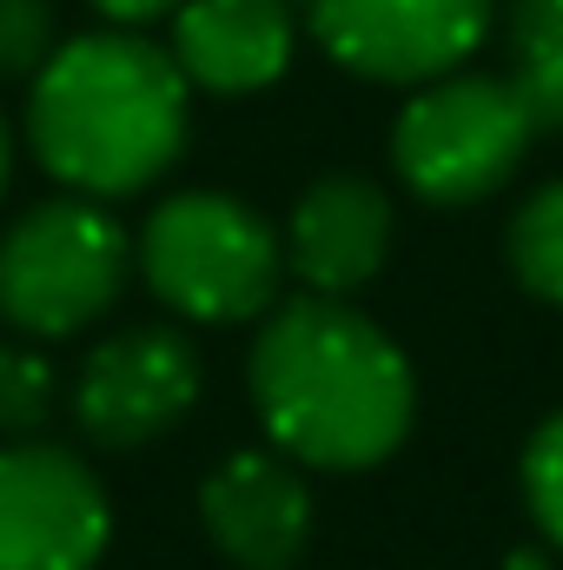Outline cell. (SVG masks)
<instances>
[{"instance_id": "9a60e30c", "label": "cell", "mask_w": 563, "mask_h": 570, "mask_svg": "<svg viewBox=\"0 0 563 570\" xmlns=\"http://www.w3.org/2000/svg\"><path fill=\"white\" fill-rule=\"evenodd\" d=\"M524 504H531L537 531L563 551V412H551L524 444Z\"/></svg>"}, {"instance_id": "7c38bea8", "label": "cell", "mask_w": 563, "mask_h": 570, "mask_svg": "<svg viewBox=\"0 0 563 570\" xmlns=\"http://www.w3.org/2000/svg\"><path fill=\"white\" fill-rule=\"evenodd\" d=\"M517 94L531 100L537 127H563V0H517L511 13Z\"/></svg>"}, {"instance_id": "30bf717a", "label": "cell", "mask_w": 563, "mask_h": 570, "mask_svg": "<svg viewBox=\"0 0 563 570\" xmlns=\"http://www.w3.org/2000/svg\"><path fill=\"white\" fill-rule=\"evenodd\" d=\"M392 226H398V213H392L385 186H372L358 173H325L298 193L279 233L285 273H298L318 298H352L385 273Z\"/></svg>"}, {"instance_id": "8fae6325", "label": "cell", "mask_w": 563, "mask_h": 570, "mask_svg": "<svg viewBox=\"0 0 563 570\" xmlns=\"http://www.w3.org/2000/svg\"><path fill=\"white\" fill-rule=\"evenodd\" d=\"M298 27L285 0H186L172 13V60L199 94H266L292 67Z\"/></svg>"}, {"instance_id": "7a4b0ae2", "label": "cell", "mask_w": 563, "mask_h": 570, "mask_svg": "<svg viewBox=\"0 0 563 570\" xmlns=\"http://www.w3.org/2000/svg\"><path fill=\"white\" fill-rule=\"evenodd\" d=\"M186 107L192 87L179 60L134 27H107L53 47V60L33 73L27 134L60 186L87 199H127L179 159Z\"/></svg>"}, {"instance_id": "277c9868", "label": "cell", "mask_w": 563, "mask_h": 570, "mask_svg": "<svg viewBox=\"0 0 563 570\" xmlns=\"http://www.w3.org/2000/svg\"><path fill=\"white\" fill-rule=\"evenodd\" d=\"M134 266V239L100 199H40L0 233V318L20 338H73L120 305Z\"/></svg>"}, {"instance_id": "3957f363", "label": "cell", "mask_w": 563, "mask_h": 570, "mask_svg": "<svg viewBox=\"0 0 563 570\" xmlns=\"http://www.w3.org/2000/svg\"><path fill=\"white\" fill-rule=\"evenodd\" d=\"M140 279L192 325H246L279 305L285 239L233 193H172L140 226Z\"/></svg>"}, {"instance_id": "6da1fadb", "label": "cell", "mask_w": 563, "mask_h": 570, "mask_svg": "<svg viewBox=\"0 0 563 570\" xmlns=\"http://www.w3.org/2000/svg\"><path fill=\"white\" fill-rule=\"evenodd\" d=\"M246 385L266 438L305 471L385 464L418 412V379L405 345L345 298L318 292L266 312Z\"/></svg>"}, {"instance_id": "52a82bcc", "label": "cell", "mask_w": 563, "mask_h": 570, "mask_svg": "<svg viewBox=\"0 0 563 570\" xmlns=\"http://www.w3.org/2000/svg\"><path fill=\"white\" fill-rule=\"evenodd\" d=\"M491 13L497 0H312V33L358 80L424 87L484 47Z\"/></svg>"}, {"instance_id": "9c48e42d", "label": "cell", "mask_w": 563, "mask_h": 570, "mask_svg": "<svg viewBox=\"0 0 563 570\" xmlns=\"http://www.w3.org/2000/svg\"><path fill=\"white\" fill-rule=\"evenodd\" d=\"M199 524L233 570H298L312 544V491L305 464L279 444L233 451L199 484Z\"/></svg>"}, {"instance_id": "8992f818", "label": "cell", "mask_w": 563, "mask_h": 570, "mask_svg": "<svg viewBox=\"0 0 563 570\" xmlns=\"http://www.w3.org/2000/svg\"><path fill=\"white\" fill-rule=\"evenodd\" d=\"M113 538L107 484L60 444L0 451V570H93Z\"/></svg>"}, {"instance_id": "d6986e66", "label": "cell", "mask_w": 563, "mask_h": 570, "mask_svg": "<svg viewBox=\"0 0 563 570\" xmlns=\"http://www.w3.org/2000/svg\"><path fill=\"white\" fill-rule=\"evenodd\" d=\"M504 570H551V564H544V558H531V551H517V558H511Z\"/></svg>"}, {"instance_id": "5b68a950", "label": "cell", "mask_w": 563, "mask_h": 570, "mask_svg": "<svg viewBox=\"0 0 563 570\" xmlns=\"http://www.w3.org/2000/svg\"><path fill=\"white\" fill-rule=\"evenodd\" d=\"M537 134L544 127L517 94V80L444 73L405 100L392 127V166L424 206H477L524 166Z\"/></svg>"}, {"instance_id": "5bb4252c", "label": "cell", "mask_w": 563, "mask_h": 570, "mask_svg": "<svg viewBox=\"0 0 563 570\" xmlns=\"http://www.w3.org/2000/svg\"><path fill=\"white\" fill-rule=\"evenodd\" d=\"M60 405V372L33 345H0V438H40Z\"/></svg>"}, {"instance_id": "e0dca14e", "label": "cell", "mask_w": 563, "mask_h": 570, "mask_svg": "<svg viewBox=\"0 0 563 570\" xmlns=\"http://www.w3.org/2000/svg\"><path fill=\"white\" fill-rule=\"evenodd\" d=\"M113 27H146V20H172L186 0H93Z\"/></svg>"}, {"instance_id": "ac0fdd59", "label": "cell", "mask_w": 563, "mask_h": 570, "mask_svg": "<svg viewBox=\"0 0 563 570\" xmlns=\"http://www.w3.org/2000/svg\"><path fill=\"white\" fill-rule=\"evenodd\" d=\"M7 173H13V146H7V120H0V193H7Z\"/></svg>"}, {"instance_id": "ba28073f", "label": "cell", "mask_w": 563, "mask_h": 570, "mask_svg": "<svg viewBox=\"0 0 563 570\" xmlns=\"http://www.w3.org/2000/svg\"><path fill=\"white\" fill-rule=\"evenodd\" d=\"M199 399V352L179 325H134L87 352L73 379V425L100 451H140Z\"/></svg>"}, {"instance_id": "2e32d148", "label": "cell", "mask_w": 563, "mask_h": 570, "mask_svg": "<svg viewBox=\"0 0 563 570\" xmlns=\"http://www.w3.org/2000/svg\"><path fill=\"white\" fill-rule=\"evenodd\" d=\"M53 60V7L0 0V80H33Z\"/></svg>"}, {"instance_id": "4fadbf2b", "label": "cell", "mask_w": 563, "mask_h": 570, "mask_svg": "<svg viewBox=\"0 0 563 570\" xmlns=\"http://www.w3.org/2000/svg\"><path fill=\"white\" fill-rule=\"evenodd\" d=\"M504 253H511L517 285H524L531 298H544V305L563 312V179L537 186V193L517 206Z\"/></svg>"}]
</instances>
